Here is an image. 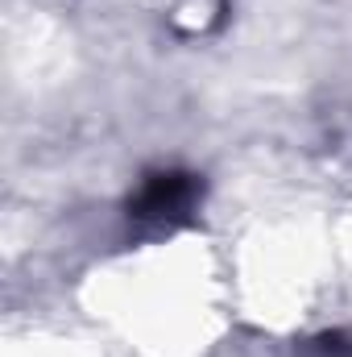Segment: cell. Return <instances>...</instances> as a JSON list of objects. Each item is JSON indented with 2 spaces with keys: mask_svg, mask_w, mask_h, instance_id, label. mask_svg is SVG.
<instances>
[{
  "mask_svg": "<svg viewBox=\"0 0 352 357\" xmlns=\"http://www.w3.org/2000/svg\"><path fill=\"white\" fill-rule=\"evenodd\" d=\"M307 357H352V328L315 337V341L307 345Z\"/></svg>",
  "mask_w": 352,
  "mask_h": 357,
  "instance_id": "cell-2",
  "label": "cell"
},
{
  "mask_svg": "<svg viewBox=\"0 0 352 357\" xmlns=\"http://www.w3.org/2000/svg\"><path fill=\"white\" fill-rule=\"evenodd\" d=\"M199 199V183L195 175H182V171H158L141 183V191L129 199V212L137 220H175L186 216L191 204Z\"/></svg>",
  "mask_w": 352,
  "mask_h": 357,
  "instance_id": "cell-1",
  "label": "cell"
}]
</instances>
